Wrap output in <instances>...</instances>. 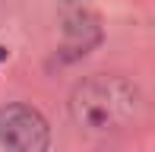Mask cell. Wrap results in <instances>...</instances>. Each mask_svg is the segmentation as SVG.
I'll return each mask as SVG.
<instances>
[{
    "label": "cell",
    "instance_id": "obj_1",
    "mask_svg": "<svg viewBox=\"0 0 155 152\" xmlns=\"http://www.w3.org/2000/svg\"><path fill=\"white\" fill-rule=\"evenodd\" d=\"M70 117L89 136L130 133L146 121V95L127 76L95 73L76 82L70 95Z\"/></svg>",
    "mask_w": 155,
    "mask_h": 152
},
{
    "label": "cell",
    "instance_id": "obj_2",
    "mask_svg": "<svg viewBox=\"0 0 155 152\" xmlns=\"http://www.w3.org/2000/svg\"><path fill=\"white\" fill-rule=\"evenodd\" d=\"M0 146L6 152H48L51 127L38 108L13 101L0 108Z\"/></svg>",
    "mask_w": 155,
    "mask_h": 152
},
{
    "label": "cell",
    "instance_id": "obj_3",
    "mask_svg": "<svg viewBox=\"0 0 155 152\" xmlns=\"http://www.w3.org/2000/svg\"><path fill=\"white\" fill-rule=\"evenodd\" d=\"M3 54H6V51H3V48H0V60H3Z\"/></svg>",
    "mask_w": 155,
    "mask_h": 152
}]
</instances>
